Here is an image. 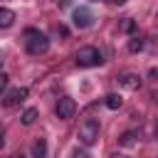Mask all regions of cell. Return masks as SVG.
<instances>
[{
	"label": "cell",
	"instance_id": "8fae6325",
	"mask_svg": "<svg viewBox=\"0 0 158 158\" xmlns=\"http://www.w3.org/2000/svg\"><path fill=\"white\" fill-rule=\"evenodd\" d=\"M146 47V42H143V37H138V35H133L131 40H128V52L131 54H138L141 49Z\"/></svg>",
	"mask_w": 158,
	"mask_h": 158
},
{
	"label": "cell",
	"instance_id": "6da1fadb",
	"mask_svg": "<svg viewBox=\"0 0 158 158\" xmlns=\"http://www.w3.org/2000/svg\"><path fill=\"white\" fill-rule=\"evenodd\" d=\"M25 42H27V52L30 54H44L47 49H49V40H47V35H42L40 30H35V27H27L25 30Z\"/></svg>",
	"mask_w": 158,
	"mask_h": 158
},
{
	"label": "cell",
	"instance_id": "5b68a950",
	"mask_svg": "<svg viewBox=\"0 0 158 158\" xmlns=\"http://www.w3.org/2000/svg\"><path fill=\"white\" fill-rule=\"evenodd\" d=\"M72 22H74V27L86 30V27H91V25H94V12H91L89 7H77V10H74V15H72Z\"/></svg>",
	"mask_w": 158,
	"mask_h": 158
},
{
	"label": "cell",
	"instance_id": "cb8c5ba5",
	"mask_svg": "<svg viewBox=\"0 0 158 158\" xmlns=\"http://www.w3.org/2000/svg\"><path fill=\"white\" fill-rule=\"evenodd\" d=\"M15 158H25V156H15Z\"/></svg>",
	"mask_w": 158,
	"mask_h": 158
},
{
	"label": "cell",
	"instance_id": "44dd1931",
	"mask_svg": "<svg viewBox=\"0 0 158 158\" xmlns=\"http://www.w3.org/2000/svg\"><path fill=\"white\" fill-rule=\"evenodd\" d=\"M59 5H62V7H64V5H69V0H59Z\"/></svg>",
	"mask_w": 158,
	"mask_h": 158
},
{
	"label": "cell",
	"instance_id": "30bf717a",
	"mask_svg": "<svg viewBox=\"0 0 158 158\" xmlns=\"http://www.w3.org/2000/svg\"><path fill=\"white\" fill-rule=\"evenodd\" d=\"M121 104H123V99H121L118 94H109V96H104V106H106V109H111V111L121 109Z\"/></svg>",
	"mask_w": 158,
	"mask_h": 158
},
{
	"label": "cell",
	"instance_id": "ffe728a7",
	"mask_svg": "<svg viewBox=\"0 0 158 158\" xmlns=\"http://www.w3.org/2000/svg\"><path fill=\"white\" fill-rule=\"evenodd\" d=\"M111 158H128V156H123V153H116V156H111Z\"/></svg>",
	"mask_w": 158,
	"mask_h": 158
},
{
	"label": "cell",
	"instance_id": "3957f363",
	"mask_svg": "<svg viewBox=\"0 0 158 158\" xmlns=\"http://www.w3.org/2000/svg\"><path fill=\"white\" fill-rule=\"evenodd\" d=\"M101 62H104V57L96 47H81L77 52V64L79 67H99Z\"/></svg>",
	"mask_w": 158,
	"mask_h": 158
},
{
	"label": "cell",
	"instance_id": "d6986e66",
	"mask_svg": "<svg viewBox=\"0 0 158 158\" xmlns=\"http://www.w3.org/2000/svg\"><path fill=\"white\" fill-rule=\"evenodd\" d=\"M2 146H5V136L0 133V148H2Z\"/></svg>",
	"mask_w": 158,
	"mask_h": 158
},
{
	"label": "cell",
	"instance_id": "ba28073f",
	"mask_svg": "<svg viewBox=\"0 0 158 158\" xmlns=\"http://www.w3.org/2000/svg\"><path fill=\"white\" fill-rule=\"evenodd\" d=\"M12 22H15V12L10 7H0V27L2 30L5 27H12Z\"/></svg>",
	"mask_w": 158,
	"mask_h": 158
},
{
	"label": "cell",
	"instance_id": "9a60e30c",
	"mask_svg": "<svg viewBox=\"0 0 158 158\" xmlns=\"http://www.w3.org/2000/svg\"><path fill=\"white\" fill-rule=\"evenodd\" d=\"M57 35H59V37H67V35H69V27H67V25H57Z\"/></svg>",
	"mask_w": 158,
	"mask_h": 158
},
{
	"label": "cell",
	"instance_id": "ac0fdd59",
	"mask_svg": "<svg viewBox=\"0 0 158 158\" xmlns=\"http://www.w3.org/2000/svg\"><path fill=\"white\" fill-rule=\"evenodd\" d=\"M106 2H111V5H123L126 0H106Z\"/></svg>",
	"mask_w": 158,
	"mask_h": 158
},
{
	"label": "cell",
	"instance_id": "8992f818",
	"mask_svg": "<svg viewBox=\"0 0 158 158\" xmlns=\"http://www.w3.org/2000/svg\"><path fill=\"white\" fill-rule=\"evenodd\" d=\"M27 99V89L25 86H17V89H10L5 96H2V104L10 109V106H17V104H22Z\"/></svg>",
	"mask_w": 158,
	"mask_h": 158
},
{
	"label": "cell",
	"instance_id": "e0dca14e",
	"mask_svg": "<svg viewBox=\"0 0 158 158\" xmlns=\"http://www.w3.org/2000/svg\"><path fill=\"white\" fill-rule=\"evenodd\" d=\"M72 158H89V156H86V153H84V151H79V148H77V151H74V153H72Z\"/></svg>",
	"mask_w": 158,
	"mask_h": 158
},
{
	"label": "cell",
	"instance_id": "7402d4cb",
	"mask_svg": "<svg viewBox=\"0 0 158 158\" xmlns=\"http://www.w3.org/2000/svg\"><path fill=\"white\" fill-rule=\"evenodd\" d=\"M156 138H158V121H156Z\"/></svg>",
	"mask_w": 158,
	"mask_h": 158
},
{
	"label": "cell",
	"instance_id": "7c38bea8",
	"mask_svg": "<svg viewBox=\"0 0 158 158\" xmlns=\"http://www.w3.org/2000/svg\"><path fill=\"white\" fill-rule=\"evenodd\" d=\"M136 138H138V136H136L133 131H123V133L118 136V143H121L123 148H131V146H136Z\"/></svg>",
	"mask_w": 158,
	"mask_h": 158
},
{
	"label": "cell",
	"instance_id": "52a82bcc",
	"mask_svg": "<svg viewBox=\"0 0 158 158\" xmlns=\"http://www.w3.org/2000/svg\"><path fill=\"white\" fill-rule=\"evenodd\" d=\"M118 84L123 89H128V91H136V89H141V77L133 74V72H126V74L118 77Z\"/></svg>",
	"mask_w": 158,
	"mask_h": 158
},
{
	"label": "cell",
	"instance_id": "9c48e42d",
	"mask_svg": "<svg viewBox=\"0 0 158 158\" xmlns=\"http://www.w3.org/2000/svg\"><path fill=\"white\" fill-rule=\"evenodd\" d=\"M47 156V141L44 138H37L32 143V158H44Z\"/></svg>",
	"mask_w": 158,
	"mask_h": 158
},
{
	"label": "cell",
	"instance_id": "4fadbf2b",
	"mask_svg": "<svg viewBox=\"0 0 158 158\" xmlns=\"http://www.w3.org/2000/svg\"><path fill=\"white\" fill-rule=\"evenodd\" d=\"M20 121H22L25 126H32V123L37 121V109H32V106H30V109H25V111H22V116H20Z\"/></svg>",
	"mask_w": 158,
	"mask_h": 158
},
{
	"label": "cell",
	"instance_id": "5bb4252c",
	"mask_svg": "<svg viewBox=\"0 0 158 158\" xmlns=\"http://www.w3.org/2000/svg\"><path fill=\"white\" fill-rule=\"evenodd\" d=\"M121 30H123V32H133V30H136V22H133L131 17H126V20L121 22Z\"/></svg>",
	"mask_w": 158,
	"mask_h": 158
},
{
	"label": "cell",
	"instance_id": "2e32d148",
	"mask_svg": "<svg viewBox=\"0 0 158 158\" xmlns=\"http://www.w3.org/2000/svg\"><path fill=\"white\" fill-rule=\"evenodd\" d=\"M7 79H10V77H7L5 72H0V91H2L5 86H7Z\"/></svg>",
	"mask_w": 158,
	"mask_h": 158
},
{
	"label": "cell",
	"instance_id": "603a6c76",
	"mask_svg": "<svg viewBox=\"0 0 158 158\" xmlns=\"http://www.w3.org/2000/svg\"><path fill=\"white\" fill-rule=\"evenodd\" d=\"M0 67H2V52H0Z\"/></svg>",
	"mask_w": 158,
	"mask_h": 158
},
{
	"label": "cell",
	"instance_id": "7a4b0ae2",
	"mask_svg": "<svg viewBox=\"0 0 158 158\" xmlns=\"http://www.w3.org/2000/svg\"><path fill=\"white\" fill-rule=\"evenodd\" d=\"M77 138H79L81 146H94L96 138H99V121H96V118H84V121L79 123Z\"/></svg>",
	"mask_w": 158,
	"mask_h": 158
},
{
	"label": "cell",
	"instance_id": "277c9868",
	"mask_svg": "<svg viewBox=\"0 0 158 158\" xmlns=\"http://www.w3.org/2000/svg\"><path fill=\"white\" fill-rule=\"evenodd\" d=\"M74 111H77V101H74L72 96H62V99L57 101V106H54V114H57V118H62V121H69V118L74 116Z\"/></svg>",
	"mask_w": 158,
	"mask_h": 158
}]
</instances>
